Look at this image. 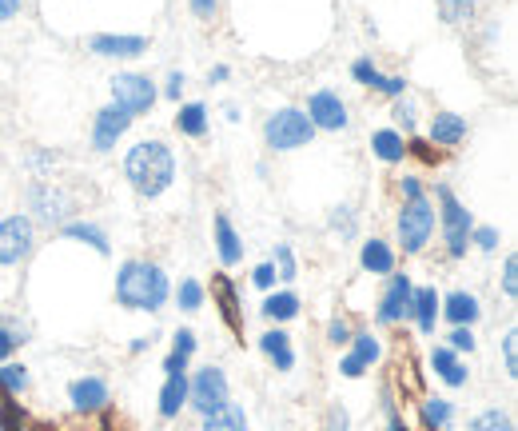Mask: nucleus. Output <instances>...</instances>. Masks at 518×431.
<instances>
[{
  "mask_svg": "<svg viewBox=\"0 0 518 431\" xmlns=\"http://www.w3.org/2000/svg\"><path fill=\"white\" fill-rule=\"evenodd\" d=\"M168 296H172V284L160 264L128 260L116 276V300L132 312H160L168 304Z\"/></svg>",
  "mask_w": 518,
  "mask_h": 431,
  "instance_id": "1",
  "label": "nucleus"
},
{
  "mask_svg": "<svg viewBox=\"0 0 518 431\" xmlns=\"http://www.w3.org/2000/svg\"><path fill=\"white\" fill-rule=\"evenodd\" d=\"M124 176L140 196H160L176 180V156L164 140H140L124 160Z\"/></svg>",
  "mask_w": 518,
  "mask_h": 431,
  "instance_id": "2",
  "label": "nucleus"
},
{
  "mask_svg": "<svg viewBox=\"0 0 518 431\" xmlns=\"http://www.w3.org/2000/svg\"><path fill=\"white\" fill-rule=\"evenodd\" d=\"M311 136H315V128L299 108H279L263 124V140L271 152H295V148L311 144Z\"/></svg>",
  "mask_w": 518,
  "mask_h": 431,
  "instance_id": "3",
  "label": "nucleus"
},
{
  "mask_svg": "<svg viewBox=\"0 0 518 431\" xmlns=\"http://www.w3.org/2000/svg\"><path fill=\"white\" fill-rule=\"evenodd\" d=\"M395 228H399V244H403V252H411V256H415V252H423V248H427V240H431V232H435V208H431V200H427V196L403 200Z\"/></svg>",
  "mask_w": 518,
  "mask_h": 431,
  "instance_id": "4",
  "label": "nucleus"
},
{
  "mask_svg": "<svg viewBox=\"0 0 518 431\" xmlns=\"http://www.w3.org/2000/svg\"><path fill=\"white\" fill-rule=\"evenodd\" d=\"M435 196H439V204H443V212H439V220H443V236H447V252L459 260V256H467V244H471V228H475V220H471V212L455 200V192L443 184V188H435Z\"/></svg>",
  "mask_w": 518,
  "mask_h": 431,
  "instance_id": "5",
  "label": "nucleus"
},
{
  "mask_svg": "<svg viewBox=\"0 0 518 431\" xmlns=\"http://www.w3.org/2000/svg\"><path fill=\"white\" fill-rule=\"evenodd\" d=\"M188 404H192L200 416H212V412H220L224 404H232V400H228V376H224V368H216V364L200 368V372L188 380Z\"/></svg>",
  "mask_w": 518,
  "mask_h": 431,
  "instance_id": "6",
  "label": "nucleus"
},
{
  "mask_svg": "<svg viewBox=\"0 0 518 431\" xmlns=\"http://www.w3.org/2000/svg\"><path fill=\"white\" fill-rule=\"evenodd\" d=\"M156 100H160L156 84H152L148 76H140V72H120V76L112 80V104H116V108H124L128 116L152 112V104H156Z\"/></svg>",
  "mask_w": 518,
  "mask_h": 431,
  "instance_id": "7",
  "label": "nucleus"
},
{
  "mask_svg": "<svg viewBox=\"0 0 518 431\" xmlns=\"http://www.w3.org/2000/svg\"><path fill=\"white\" fill-rule=\"evenodd\" d=\"M32 244H36V228H32L28 216L16 212V216L0 220V268L20 264V260L32 252Z\"/></svg>",
  "mask_w": 518,
  "mask_h": 431,
  "instance_id": "8",
  "label": "nucleus"
},
{
  "mask_svg": "<svg viewBox=\"0 0 518 431\" xmlns=\"http://www.w3.org/2000/svg\"><path fill=\"white\" fill-rule=\"evenodd\" d=\"M307 120H311V128L315 132H339V128H347V104L339 100V92H331V88H319V92H311V100H307V112H303Z\"/></svg>",
  "mask_w": 518,
  "mask_h": 431,
  "instance_id": "9",
  "label": "nucleus"
},
{
  "mask_svg": "<svg viewBox=\"0 0 518 431\" xmlns=\"http://www.w3.org/2000/svg\"><path fill=\"white\" fill-rule=\"evenodd\" d=\"M411 300H415V284H411V276H391V280H387V292L379 296L375 320H379V324L411 320Z\"/></svg>",
  "mask_w": 518,
  "mask_h": 431,
  "instance_id": "10",
  "label": "nucleus"
},
{
  "mask_svg": "<svg viewBox=\"0 0 518 431\" xmlns=\"http://www.w3.org/2000/svg\"><path fill=\"white\" fill-rule=\"evenodd\" d=\"M132 120L136 116H128L124 108H116V104H108L100 116H96V124H92V148L96 152H108V148H116V140L132 128Z\"/></svg>",
  "mask_w": 518,
  "mask_h": 431,
  "instance_id": "11",
  "label": "nucleus"
},
{
  "mask_svg": "<svg viewBox=\"0 0 518 431\" xmlns=\"http://www.w3.org/2000/svg\"><path fill=\"white\" fill-rule=\"evenodd\" d=\"M379 356H383V348H379V340H375L371 332H351V352L343 356L339 372H343L347 380H359V376H363Z\"/></svg>",
  "mask_w": 518,
  "mask_h": 431,
  "instance_id": "12",
  "label": "nucleus"
},
{
  "mask_svg": "<svg viewBox=\"0 0 518 431\" xmlns=\"http://www.w3.org/2000/svg\"><path fill=\"white\" fill-rule=\"evenodd\" d=\"M68 404L76 412H100L108 404V384L100 376H80L68 384Z\"/></svg>",
  "mask_w": 518,
  "mask_h": 431,
  "instance_id": "13",
  "label": "nucleus"
},
{
  "mask_svg": "<svg viewBox=\"0 0 518 431\" xmlns=\"http://www.w3.org/2000/svg\"><path fill=\"white\" fill-rule=\"evenodd\" d=\"M351 76H355L359 84H367V88L383 92V96H395V100H399V96L407 92V80H403V76H383V72H379V68H375V64L367 60V56L351 64Z\"/></svg>",
  "mask_w": 518,
  "mask_h": 431,
  "instance_id": "14",
  "label": "nucleus"
},
{
  "mask_svg": "<svg viewBox=\"0 0 518 431\" xmlns=\"http://www.w3.org/2000/svg\"><path fill=\"white\" fill-rule=\"evenodd\" d=\"M88 48L96 56H144L148 52V40L144 36H116V32H100L88 40Z\"/></svg>",
  "mask_w": 518,
  "mask_h": 431,
  "instance_id": "15",
  "label": "nucleus"
},
{
  "mask_svg": "<svg viewBox=\"0 0 518 431\" xmlns=\"http://www.w3.org/2000/svg\"><path fill=\"white\" fill-rule=\"evenodd\" d=\"M32 208L40 212L44 224H60L68 216V196L52 184H32Z\"/></svg>",
  "mask_w": 518,
  "mask_h": 431,
  "instance_id": "16",
  "label": "nucleus"
},
{
  "mask_svg": "<svg viewBox=\"0 0 518 431\" xmlns=\"http://www.w3.org/2000/svg\"><path fill=\"white\" fill-rule=\"evenodd\" d=\"M439 316H447L455 328H471L483 316V308H479V300L471 292H451L447 300H439Z\"/></svg>",
  "mask_w": 518,
  "mask_h": 431,
  "instance_id": "17",
  "label": "nucleus"
},
{
  "mask_svg": "<svg viewBox=\"0 0 518 431\" xmlns=\"http://www.w3.org/2000/svg\"><path fill=\"white\" fill-rule=\"evenodd\" d=\"M427 136H431L435 144H443V148H455V144H463V140H467V120H463V116H455V112H435V116H431V128H427Z\"/></svg>",
  "mask_w": 518,
  "mask_h": 431,
  "instance_id": "18",
  "label": "nucleus"
},
{
  "mask_svg": "<svg viewBox=\"0 0 518 431\" xmlns=\"http://www.w3.org/2000/svg\"><path fill=\"white\" fill-rule=\"evenodd\" d=\"M259 348H263V356H267L279 372H291V368H295V348H291V336H287V332H279V328L263 332V336H259Z\"/></svg>",
  "mask_w": 518,
  "mask_h": 431,
  "instance_id": "19",
  "label": "nucleus"
},
{
  "mask_svg": "<svg viewBox=\"0 0 518 431\" xmlns=\"http://www.w3.org/2000/svg\"><path fill=\"white\" fill-rule=\"evenodd\" d=\"M216 252H220V264H240L244 260V240H240V232L232 228V220L220 212L216 216Z\"/></svg>",
  "mask_w": 518,
  "mask_h": 431,
  "instance_id": "20",
  "label": "nucleus"
},
{
  "mask_svg": "<svg viewBox=\"0 0 518 431\" xmlns=\"http://www.w3.org/2000/svg\"><path fill=\"white\" fill-rule=\"evenodd\" d=\"M431 368L439 372V380L443 384H451V388H463L467 384V368H463V360H459V352H451L447 344L443 348H431Z\"/></svg>",
  "mask_w": 518,
  "mask_h": 431,
  "instance_id": "21",
  "label": "nucleus"
},
{
  "mask_svg": "<svg viewBox=\"0 0 518 431\" xmlns=\"http://www.w3.org/2000/svg\"><path fill=\"white\" fill-rule=\"evenodd\" d=\"M188 404V372H172L160 388V416L164 420H176L180 408Z\"/></svg>",
  "mask_w": 518,
  "mask_h": 431,
  "instance_id": "22",
  "label": "nucleus"
},
{
  "mask_svg": "<svg viewBox=\"0 0 518 431\" xmlns=\"http://www.w3.org/2000/svg\"><path fill=\"white\" fill-rule=\"evenodd\" d=\"M359 264H363V272H371V276H391V272H395V252H391L387 240H367L363 252H359Z\"/></svg>",
  "mask_w": 518,
  "mask_h": 431,
  "instance_id": "23",
  "label": "nucleus"
},
{
  "mask_svg": "<svg viewBox=\"0 0 518 431\" xmlns=\"http://www.w3.org/2000/svg\"><path fill=\"white\" fill-rule=\"evenodd\" d=\"M411 320L419 324V332H435L439 324V292L435 288H415V300H411Z\"/></svg>",
  "mask_w": 518,
  "mask_h": 431,
  "instance_id": "24",
  "label": "nucleus"
},
{
  "mask_svg": "<svg viewBox=\"0 0 518 431\" xmlns=\"http://www.w3.org/2000/svg\"><path fill=\"white\" fill-rule=\"evenodd\" d=\"M371 152L383 160V164H399L411 148H407V140H403V132H395V128H379L375 136H371Z\"/></svg>",
  "mask_w": 518,
  "mask_h": 431,
  "instance_id": "25",
  "label": "nucleus"
},
{
  "mask_svg": "<svg viewBox=\"0 0 518 431\" xmlns=\"http://www.w3.org/2000/svg\"><path fill=\"white\" fill-rule=\"evenodd\" d=\"M192 352H196V332L180 328L176 340H172V352H168V360H164V372H168V376H172V372H188Z\"/></svg>",
  "mask_w": 518,
  "mask_h": 431,
  "instance_id": "26",
  "label": "nucleus"
},
{
  "mask_svg": "<svg viewBox=\"0 0 518 431\" xmlns=\"http://www.w3.org/2000/svg\"><path fill=\"white\" fill-rule=\"evenodd\" d=\"M200 431H248V416H244V408H236V404H224L220 412L204 416V428H200Z\"/></svg>",
  "mask_w": 518,
  "mask_h": 431,
  "instance_id": "27",
  "label": "nucleus"
},
{
  "mask_svg": "<svg viewBox=\"0 0 518 431\" xmlns=\"http://www.w3.org/2000/svg\"><path fill=\"white\" fill-rule=\"evenodd\" d=\"M263 316L275 320V324L295 320V316H299V296H295V292H275V296H267V300H263Z\"/></svg>",
  "mask_w": 518,
  "mask_h": 431,
  "instance_id": "28",
  "label": "nucleus"
},
{
  "mask_svg": "<svg viewBox=\"0 0 518 431\" xmlns=\"http://www.w3.org/2000/svg\"><path fill=\"white\" fill-rule=\"evenodd\" d=\"M176 128L184 136H204L208 132V108L204 104H184L180 116H176Z\"/></svg>",
  "mask_w": 518,
  "mask_h": 431,
  "instance_id": "29",
  "label": "nucleus"
},
{
  "mask_svg": "<svg viewBox=\"0 0 518 431\" xmlns=\"http://www.w3.org/2000/svg\"><path fill=\"white\" fill-rule=\"evenodd\" d=\"M68 240H84V244H92L100 256H108V236H104V228H96V224H64L60 228Z\"/></svg>",
  "mask_w": 518,
  "mask_h": 431,
  "instance_id": "30",
  "label": "nucleus"
},
{
  "mask_svg": "<svg viewBox=\"0 0 518 431\" xmlns=\"http://www.w3.org/2000/svg\"><path fill=\"white\" fill-rule=\"evenodd\" d=\"M0 388H4L8 396L28 392V368H24V364H0Z\"/></svg>",
  "mask_w": 518,
  "mask_h": 431,
  "instance_id": "31",
  "label": "nucleus"
},
{
  "mask_svg": "<svg viewBox=\"0 0 518 431\" xmlns=\"http://www.w3.org/2000/svg\"><path fill=\"white\" fill-rule=\"evenodd\" d=\"M423 420L439 431L451 428V420H455V404H451V400H427V404H423Z\"/></svg>",
  "mask_w": 518,
  "mask_h": 431,
  "instance_id": "32",
  "label": "nucleus"
},
{
  "mask_svg": "<svg viewBox=\"0 0 518 431\" xmlns=\"http://www.w3.org/2000/svg\"><path fill=\"white\" fill-rule=\"evenodd\" d=\"M216 296H220V304H224V320H228V328H236V332H240V316H236V288H232V280H228V276H220V280H216Z\"/></svg>",
  "mask_w": 518,
  "mask_h": 431,
  "instance_id": "33",
  "label": "nucleus"
},
{
  "mask_svg": "<svg viewBox=\"0 0 518 431\" xmlns=\"http://www.w3.org/2000/svg\"><path fill=\"white\" fill-rule=\"evenodd\" d=\"M439 12L447 24H467L475 20V0H439Z\"/></svg>",
  "mask_w": 518,
  "mask_h": 431,
  "instance_id": "34",
  "label": "nucleus"
},
{
  "mask_svg": "<svg viewBox=\"0 0 518 431\" xmlns=\"http://www.w3.org/2000/svg\"><path fill=\"white\" fill-rule=\"evenodd\" d=\"M467 431H515V420L507 416V412H499V408H491V412H483V416H475L471 420V428Z\"/></svg>",
  "mask_w": 518,
  "mask_h": 431,
  "instance_id": "35",
  "label": "nucleus"
},
{
  "mask_svg": "<svg viewBox=\"0 0 518 431\" xmlns=\"http://www.w3.org/2000/svg\"><path fill=\"white\" fill-rule=\"evenodd\" d=\"M176 300H180V308H184V312L204 308V284H200V280H184V284H180V292H176Z\"/></svg>",
  "mask_w": 518,
  "mask_h": 431,
  "instance_id": "36",
  "label": "nucleus"
},
{
  "mask_svg": "<svg viewBox=\"0 0 518 431\" xmlns=\"http://www.w3.org/2000/svg\"><path fill=\"white\" fill-rule=\"evenodd\" d=\"M275 276H279V280H287V284L299 276V268H295V252H291L287 244H275Z\"/></svg>",
  "mask_w": 518,
  "mask_h": 431,
  "instance_id": "37",
  "label": "nucleus"
},
{
  "mask_svg": "<svg viewBox=\"0 0 518 431\" xmlns=\"http://www.w3.org/2000/svg\"><path fill=\"white\" fill-rule=\"evenodd\" d=\"M20 344H24V332L12 328L8 320H0V364H8V356H12Z\"/></svg>",
  "mask_w": 518,
  "mask_h": 431,
  "instance_id": "38",
  "label": "nucleus"
},
{
  "mask_svg": "<svg viewBox=\"0 0 518 431\" xmlns=\"http://www.w3.org/2000/svg\"><path fill=\"white\" fill-rule=\"evenodd\" d=\"M471 244H479L483 252H495V248H499V232H495L491 224H483V228H471Z\"/></svg>",
  "mask_w": 518,
  "mask_h": 431,
  "instance_id": "39",
  "label": "nucleus"
},
{
  "mask_svg": "<svg viewBox=\"0 0 518 431\" xmlns=\"http://www.w3.org/2000/svg\"><path fill=\"white\" fill-rule=\"evenodd\" d=\"M447 340H451V344H447L451 352H475V332H471V328H455Z\"/></svg>",
  "mask_w": 518,
  "mask_h": 431,
  "instance_id": "40",
  "label": "nucleus"
},
{
  "mask_svg": "<svg viewBox=\"0 0 518 431\" xmlns=\"http://www.w3.org/2000/svg\"><path fill=\"white\" fill-rule=\"evenodd\" d=\"M515 340H518V332L511 328L507 336H503V360H507V376L515 380L518 376V356H515Z\"/></svg>",
  "mask_w": 518,
  "mask_h": 431,
  "instance_id": "41",
  "label": "nucleus"
},
{
  "mask_svg": "<svg viewBox=\"0 0 518 431\" xmlns=\"http://www.w3.org/2000/svg\"><path fill=\"white\" fill-rule=\"evenodd\" d=\"M327 340H331L335 348L351 344V324H347V320H331V324H327Z\"/></svg>",
  "mask_w": 518,
  "mask_h": 431,
  "instance_id": "42",
  "label": "nucleus"
},
{
  "mask_svg": "<svg viewBox=\"0 0 518 431\" xmlns=\"http://www.w3.org/2000/svg\"><path fill=\"white\" fill-rule=\"evenodd\" d=\"M503 292L515 300L518 296V260L515 256H507V264H503Z\"/></svg>",
  "mask_w": 518,
  "mask_h": 431,
  "instance_id": "43",
  "label": "nucleus"
},
{
  "mask_svg": "<svg viewBox=\"0 0 518 431\" xmlns=\"http://www.w3.org/2000/svg\"><path fill=\"white\" fill-rule=\"evenodd\" d=\"M395 120L403 124V132H411V128H415V108H411V100H403V96L395 100Z\"/></svg>",
  "mask_w": 518,
  "mask_h": 431,
  "instance_id": "44",
  "label": "nucleus"
},
{
  "mask_svg": "<svg viewBox=\"0 0 518 431\" xmlns=\"http://www.w3.org/2000/svg\"><path fill=\"white\" fill-rule=\"evenodd\" d=\"M275 280H279V276H275V264H259L256 272H252V284L263 288V292H267V288H275Z\"/></svg>",
  "mask_w": 518,
  "mask_h": 431,
  "instance_id": "45",
  "label": "nucleus"
},
{
  "mask_svg": "<svg viewBox=\"0 0 518 431\" xmlns=\"http://www.w3.org/2000/svg\"><path fill=\"white\" fill-rule=\"evenodd\" d=\"M331 228H335V232H343V236H351V232H355V220H351V208H339V212L331 216Z\"/></svg>",
  "mask_w": 518,
  "mask_h": 431,
  "instance_id": "46",
  "label": "nucleus"
},
{
  "mask_svg": "<svg viewBox=\"0 0 518 431\" xmlns=\"http://www.w3.org/2000/svg\"><path fill=\"white\" fill-rule=\"evenodd\" d=\"M180 92H184V72H172V76H168L164 96H168V100H180Z\"/></svg>",
  "mask_w": 518,
  "mask_h": 431,
  "instance_id": "47",
  "label": "nucleus"
},
{
  "mask_svg": "<svg viewBox=\"0 0 518 431\" xmlns=\"http://www.w3.org/2000/svg\"><path fill=\"white\" fill-rule=\"evenodd\" d=\"M327 431H351V420H347V412H343V408H335V412H331Z\"/></svg>",
  "mask_w": 518,
  "mask_h": 431,
  "instance_id": "48",
  "label": "nucleus"
},
{
  "mask_svg": "<svg viewBox=\"0 0 518 431\" xmlns=\"http://www.w3.org/2000/svg\"><path fill=\"white\" fill-rule=\"evenodd\" d=\"M188 4H192V12H196V16H204V20H208V16H216V0H188Z\"/></svg>",
  "mask_w": 518,
  "mask_h": 431,
  "instance_id": "49",
  "label": "nucleus"
},
{
  "mask_svg": "<svg viewBox=\"0 0 518 431\" xmlns=\"http://www.w3.org/2000/svg\"><path fill=\"white\" fill-rule=\"evenodd\" d=\"M403 196H407V200H415V196H423V184H419L415 176H403Z\"/></svg>",
  "mask_w": 518,
  "mask_h": 431,
  "instance_id": "50",
  "label": "nucleus"
},
{
  "mask_svg": "<svg viewBox=\"0 0 518 431\" xmlns=\"http://www.w3.org/2000/svg\"><path fill=\"white\" fill-rule=\"evenodd\" d=\"M20 4H24V0H0V24H4V20H12V16L20 12Z\"/></svg>",
  "mask_w": 518,
  "mask_h": 431,
  "instance_id": "51",
  "label": "nucleus"
},
{
  "mask_svg": "<svg viewBox=\"0 0 518 431\" xmlns=\"http://www.w3.org/2000/svg\"><path fill=\"white\" fill-rule=\"evenodd\" d=\"M383 431H407V428H403V424H399V416L391 412V424H387V428H383Z\"/></svg>",
  "mask_w": 518,
  "mask_h": 431,
  "instance_id": "52",
  "label": "nucleus"
}]
</instances>
